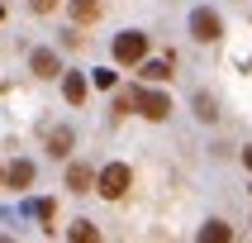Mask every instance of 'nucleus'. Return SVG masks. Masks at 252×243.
Here are the masks:
<instances>
[{"label":"nucleus","instance_id":"20e7f679","mask_svg":"<svg viewBox=\"0 0 252 243\" xmlns=\"http://www.w3.org/2000/svg\"><path fill=\"white\" fill-rule=\"evenodd\" d=\"M219 29H224V24H219V14H214V10H195V14H190V34H195L200 43H214V38H219Z\"/></svg>","mask_w":252,"mask_h":243},{"label":"nucleus","instance_id":"f3484780","mask_svg":"<svg viewBox=\"0 0 252 243\" xmlns=\"http://www.w3.org/2000/svg\"><path fill=\"white\" fill-rule=\"evenodd\" d=\"M0 176H5V172H0Z\"/></svg>","mask_w":252,"mask_h":243},{"label":"nucleus","instance_id":"0eeeda50","mask_svg":"<svg viewBox=\"0 0 252 243\" xmlns=\"http://www.w3.org/2000/svg\"><path fill=\"white\" fill-rule=\"evenodd\" d=\"M67 186H71V191H91V186H95V176H91V167H86V162H76V167H67Z\"/></svg>","mask_w":252,"mask_h":243},{"label":"nucleus","instance_id":"f03ea898","mask_svg":"<svg viewBox=\"0 0 252 243\" xmlns=\"http://www.w3.org/2000/svg\"><path fill=\"white\" fill-rule=\"evenodd\" d=\"M128 105L143 110L148 119H167V114H171V100L162 96V91H128Z\"/></svg>","mask_w":252,"mask_h":243},{"label":"nucleus","instance_id":"f8f14e48","mask_svg":"<svg viewBox=\"0 0 252 243\" xmlns=\"http://www.w3.org/2000/svg\"><path fill=\"white\" fill-rule=\"evenodd\" d=\"M48 148H53V153L62 157V153L71 148V129H53V139H48Z\"/></svg>","mask_w":252,"mask_h":243},{"label":"nucleus","instance_id":"6e6552de","mask_svg":"<svg viewBox=\"0 0 252 243\" xmlns=\"http://www.w3.org/2000/svg\"><path fill=\"white\" fill-rule=\"evenodd\" d=\"M33 71H38V76H57V71H62V62H57V53H48V48H38V53H33Z\"/></svg>","mask_w":252,"mask_h":243},{"label":"nucleus","instance_id":"f257e3e1","mask_svg":"<svg viewBox=\"0 0 252 243\" xmlns=\"http://www.w3.org/2000/svg\"><path fill=\"white\" fill-rule=\"evenodd\" d=\"M128 186H133V172H128L124 162H110V167H100V176H95V191H100L105 200L128 196Z\"/></svg>","mask_w":252,"mask_h":243},{"label":"nucleus","instance_id":"7ed1b4c3","mask_svg":"<svg viewBox=\"0 0 252 243\" xmlns=\"http://www.w3.org/2000/svg\"><path fill=\"white\" fill-rule=\"evenodd\" d=\"M143 57H148V38H143V34H119V38H114V62L133 67Z\"/></svg>","mask_w":252,"mask_h":243},{"label":"nucleus","instance_id":"1a4fd4ad","mask_svg":"<svg viewBox=\"0 0 252 243\" xmlns=\"http://www.w3.org/2000/svg\"><path fill=\"white\" fill-rule=\"evenodd\" d=\"M5 181H10V186H19V191H24V186L33 181V162H10V172H5Z\"/></svg>","mask_w":252,"mask_h":243},{"label":"nucleus","instance_id":"4468645a","mask_svg":"<svg viewBox=\"0 0 252 243\" xmlns=\"http://www.w3.org/2000/svg\"><path fill=\"white\" fill-rule=\"evenodd\" d=\"M195 114H200V119H214V105H210L205 96H200V100H195Z\"/></svg>","mask_w":252,"mask_h":243},{"label":"nucleus","instance_id":"9b49d317","mask_svg":"<svg viewBox=\"0 0 252 243\" xmlns=\"http://www.w3.org/2000/svg\"><path fill=\"white\" fill-rule=\"evenodd\" d=\"M143 76H148V81H167V76H171V57H167V62H148Z\"/></svg>","mask_w":252,"mask_h":243},{"label":"nucleus","instance_id":"423d86ee","mask_svg":"<svg viewBox=\"0 0 252 243\" xmlns=\"http://www.w3.org/2000/svg\"><path fill=\"white\" fill-rule=\"evenodd\" d=\"M62 96H67L71 105H81V100H86V76H76V71H67V76H62Z\"/></svg>","mask_w":252,"mask_h":243},{"label":"nucleus","instance_id":"39448f33","mask_svg":"<svg viewBox=\"0 0 252 243\" xmlns=\"http://www.w3.org/2000/svg\"><path fill=\"white\" fill-rule=\"evenodd\" d=\"M71 19H76V24H95L100 19V0H71Z\"/></svg>","mask_w":252,"mask_h":243},{"label":"nucleus","instance_id":"9d476101","mask_svg":"<svg viewBox=\"0 0 252 243\" xmlns=\"http://www.w3.org/2000/svg\"><path fill=\"white\" fill-rule=\"evenodd\" d=\"M200 239H205V243H228V239H233V229L219 224V219H210V224L200 229Z\"/></svg>","mask_w":252,"mask_h":243},{"label":"nucleus","instance_id":"2eb2a0df","mask_svg":"<svg viewBox=\"0 0 252 243\" xmlns=\"http://www.w3.org/2000/svg\"><path fill=\"white\" fill-rule=\"evenodd\" d=\"M53 5H57V0H33V10H38V14H48Z\"/></svg>","mask_w":252,"mask_h":243},{"label":"nucleus","instance_id":"dca6fc26","mask_svg":"<svg viewBox=\"0 0 252 243\" xmlns=\"http://www.w3.org/2000/svg\"><path fill=\"white\" fill-rule=\"evenodd\" d=\"M243 167H248V172H252V148H248V153H243Z\"/></svg>","mask_w":252,"mask_h":243},{"label":"nucleus","instance_id":"ddd939ff","mask_svg":"<svg viewBox=\"0 0 252 243\" xmlns=\"http://www.w3.org/2000/svg\"><path fill=\"white\" fill-rule=\"evenodd\" d=\"M71 239H76V243H95V239H100V229L81 219V224H71Z\"/></svg>","mask_w":252,"mask_h":243}]
</instances>
